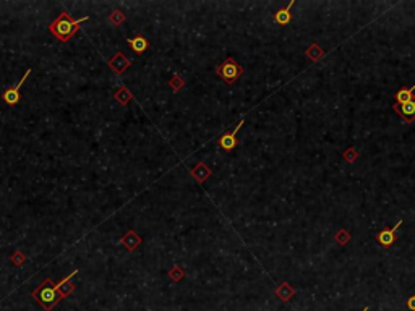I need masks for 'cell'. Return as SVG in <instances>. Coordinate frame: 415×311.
Masks as SVG:
<instances>
[{"label":"cell","instance_id":"1","mask_svg":"<svg viewBox=\"0 0 415 311\" xmlns=\"http://www.w3.org/2000/svg\"><path fill=\"white\" fill-rule=\"evenodd\" d=\"M88 20H90V16H83V18L73 20L67 10H64V12L59 15V18H55L52 23L47 26V30L55 39H59L60 42H68L70 39L80 31V28H81L80 25H83Z\"/></svg>","mask_w":415,"mask_h":311},{"label":"cell","instance_id":"2","mask_svg":"<svg viewBox=\"0 0 415 311\" xmlns=\"http://www.w3.org/2000/svg\"><path fill=\"white\" fill-rule=\"evenodd\" d=\"M31 297L34 298L46 311H51L55 305L62 300V297L59 295V292L55 290V284L52 282V279H49V277L46 280L41 282V285L31 293Z\"/></svg>","mask_w":415,"mask_h":311},{"label":"cell","instance_id":"3","mask_svg":"<svg viewBox=\"0 0 415 311\" xmlns=\"http://www.w3.org/2000/svg\"><path fill=\"white\" fill-rule=\"evenodd\" d=\"M216 73L223 78L224 83L234 85V83L243 75V66L239 65V62H237L234 57H227L223 63H219L216 66Z\"/></svg>","mask_w":415,"mask_h":311},{"label":"cell","instance_id":"4","mask_svg":"<svg viewBox=\"0 0 415 311\" xmlns=\"http://www.w3.org/2000/svg\"><path fill=\"white\" fill-rule=\"evenodd\" d=\"M31 68L30 70H26V73L23 75V78H21V80L16 83V85H13V86H10L7 91H5L3 94H2V101L7 104V105H10V107H13V105H16L20 102V99H21V86L25 85V81H26V78L31 75Z\"/></svg>","mask_w":415,"mask_h":311},{"label":"cell","instance_id":"5","mask_svg":"<svg viewBox=\"0 0 415 311\" xmlns=\"http://www.w3.org/2000/svg\"><path fill=\"white\" fill-rule=\"evenodd\" d=\"M402 225V220H397V224L394 227H384L383 230H380L376 233V242L380 243L383 248H389L394 245V242L397 240V230Z\"/></svg>","mask_w":415,"mask_h":311},{"label":"cell","instance_id":"6","mask_svg":"<svg viewBox=\"0 0 415 311\" xmlns=\"http://www.w3.org/2000/svg\"><path fill=\"white\" fill-rule=\"evenodd\" d=\"M243 124H245V120H240V122H239V125H237L234 130L229 131V133H224V135L219 138V140H218V144H219V148H221V149H224V151H227V153L234 151L235 146H237V143H239V141H237V133H239V131L242 130Z\"/></svg>","mask_w":415,"mask_h":311},{"label":"cell","instance_id":"7","mask_svg":"<svg viewBox=\"0 0 415 311\" xmlns=\"http://www.w3.org/2000/svg\"><path fill=\"white\" fill-rule=\"evenodd\" d=\"M107 65H109V68L114 71L115 75H124V71H127L130 68V59H127L124 52H115V55L112 59H109L107 60Z\"/></svg>","mask_w":415,"mask_h":311},{"label":"cell","instance_id":"8","mask_svg":"<svg viewBox=\"0 0 415 311\" xmlns=\"http://www.w3.org/2000/svg\"><path fill=\"white\" fill-rule=\"evenodd\" d=\"M392 109L396 110L397 115H399L402 122H406V124H412V122H415V99L406 104H397V102L392 104Z\"/></svg>","mask_w":415,"mask_h":311},{"label":"cell","instance_id":"9","mask_svg":"<svg viewBox=\"0 0 415 311\" xmlns=\"http://www.w3.org/2000/svg\"><path fill=\"white\" fill-rule=\"evenodd\" d=\"M78 274V271H73V272H70V274L67 276V277H64L62 280L59 282V284H55V290L59 292V295L62 297V300L64 298H67L68 295H71V293L75 292V284L73 282H71V279H73V277Z\"/></svg>","mask_w":415,"mask_h":311},{"label":"cell","instance_id":"10","mask_svg":"<svg viewBox=\"0 0 415 311\" xmlns=\"http://www.w3.org/2000/svg\"><path fill=\"white\" fill-rule=\"evenodd\" d=\"M141 243H143V238L138 235L135 230H128L120 238V245H124L125 249H128V251H135Z\"/></svg>","mask_w":415,"mask_h":311},{"label":"cell","instance_id":"11","mask_svg":"<svg viewBox=\"0 0 415 311\" xmlns=\"http://www.w3.org/2000/svg\"><path fill=\"white\" fill-rule=\"evenodd\" d=\"M127 42H128L130 49L133 51L136 55H143L148 49H149V41L143 36V34H136L135 37L131 39H127Z\"/></svg>","mask_w":415,"mask_h":311},{"label":"cell","instance_id":"12","mask_svg":"<svg viewBox=\"0 0 415 311\" xmlns=\"http://www.w3.org/2000/svg\"><path fill=\"white\" fill-rule=\"evenodd\" d=\"M211 169L208 167L206 164L204 162H198L195 167H193L192 170H190V175L193 177V179H195L198 183H203V182H206L209 177H211Z\"/></svg>","mask_w":415,"mask_h":311},{"label":"cell","instance_id":"13","mask_svg":"<svg viewBox=\"0 0 415 311\" xmlns=\"http://www.w3.org/2000/svg\"><path fill=\"white\" fill-rule=\"evenodd\" d=\"M292 5H294V0L287 3L284 8H281V10H278V12L274 13V21H276V23L282 25V26L290 23V21H292V13H290Z\"/></svg>","mask_w":415,"mask_h":311},{"label":"cell","instance_id":"14","mask_svg":"<svg viewBox=\"0 0 415 311\" xmlns=\"http://www.w3.org/2000/svg\"><path fill=\"white\" fill-rule=\"evenodd\" d=\"M414 91H415V85L411 86V88H407V86H402L399 91L396 93V102L397 104H406V102H411L414 101Z\"/></svg>","mask_w":415,"mask_h":311},{"label":"cell","instance_id":"15","mask_svg":"<svg viewBox=\"0 0 415 311\" xmlns=\"http://www.w3.org/2000/svg\"><path fill=\"white\" fill-rule=\"evenodd\" d=\"M114 99H115V101H117L119 104L127 105V104L131 101V99H133V94H131V91H130L127 86H120L119 90L114 93Z\"/></svg>","mask_w":415,"mask_h":311},{"label":"cell","instance_id":"16","mask_svg":"<svg viewBox=\"0 0 415 311\" xmlns=\"http://www.w3.org/2000/svg\"><path fill=\"white\" fill-rule=\"evenodd\" d=\"M276 295H278L281 300H284V302H287V300H290V297L294 295V290H292L287 282H284V284H281V287L276 290Z\"/></svg>","mask_w":415,"mask_h":311},{"label":"cell","instance_id":"17","mask_svg":"<svg viewBox=\"0 0 415 311\" xmlns=\"http://www.w3.org/2000/svg\"><path fill=\"white\" fill-rule=\"evenodd\" d=\"M184 86H185V80H184V78H182L179 73H175V75L169 80V88H170V90H172L174 93H179Z\"/></svg>","mask_w":415,"mask_h":311},{"label":"cell","instance_id":"18","mask_svg":"<svg viewBox=\"0 0 415 311\" xmlns=\"http://www.w3.org/2000/svg\"><path fill=\"white\" fill-rule=\"evenodd\" d=\"M125 18H127L125 13L122 12V10H119V8L112 10V12H110V15H109V21H110V23H112L114 26H120V25L125 21Z\"/></svg>","mask_w":415,"mask_h":311},{"label":"cell","instance_id":"19","mask_svg":"<svg viewBox=\"0 0 415 311\" xmlns=\"http://www.w3.org/2000/svg\"><path fill=\"white\" fill-rule=\"evenodd\" d=\"M169 277L172 282H180L185 277V271L182 269L180 266H174V268H170V271H169Z\"/></svg>","mask_w":415,"mask_h":311},{"label":"cell","instance_id":"20","mask_svg":"<svg viewBox=\"0 0 415 311\" xmlns=\"http://www.w3.org/2000/svg\"><path fill=\"white\" fill-rule=\"evenodd\" d=\"M10 259H12V263L15 266L21 268V266H25V263H26V254L23 251H15L12 256H10Z\"/></svg>","mask_w":415,"mask_h":311},{"label":"cell","instance_id":"21","mask_svg":"<svg viewBox=\"0 0 415 311\" xmlns=\"http://www.w3.org/2000/svg\"><path fill=\"white\" fill-rule=\"evenodd\" d=\"M406 307H407L409 310H411V311H415V295H412L411 298H407Z\"/></svg>","mask_w":415,"mask_h":311},{"label":"cell","instance_id":"22","mask_svg":"<svg viewBox=\"0 0 415 311\" xmlns=\"http://www.w3.org/2000/svg\"><path fill=\"white\" fill-rule=\"evenodd\" d=\"M363 311H368V308H363Z\"/></svg>","mask_w":415,"mask_h":311}]
</instances>
